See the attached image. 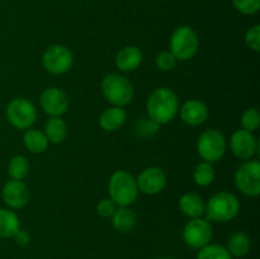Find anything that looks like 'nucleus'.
I'll return each mask as SVG.
<instances>
[{
    "label": "nucleus",
    "instance_id": "13",
    "mask_svg": "<svg viewBox=\"0 0 260 259\" xmlns=\"http://www.w3.org/2000/svg\"><path fill=\"white\" fill-rule=\"evenodd\" d=\"M230 149L236 157L241 160H249L255 155L258 142L253 132L246 130H238L230 139Z\"/></svg>",
    "mask_w": 260,
    "mask_h": 259
},
{
    "label": "nucleus",
    "instance_id": "25",
    "mask_svg": "<svg viewBox=\"0 0 260 259\" xmlns=\"http://www.w3.org/2000/svg\"><path fill=\"white\" fill-rule=\"evenodd\" d=\"M215 169H213L212 164L207 161L200 163L193 172V179H194L196 184L200 185V187L210 185L215 180Z\"/></svg>",
    "mask_w": 260,
    "mask_h": 259
},
{
    "label": "nucleus",
    "instance_id": "22",
    "mask_svg": "<svg viewBox=\"0 0 260 259\" xmlns=\"http://www.w3.org/2000/svg\"><path fill=\"white\" fill-rule=\"evenodd\" d=\"M20 229V221L17 213L8 208H0V238H13Z\"/></svg>",
    "mask_w": 260,
    "mask_h": 259
},
{
    "label": "nucleus",
    "instance_id": "3",
    "mask_svg": "<svg viewBox=\"0 0 260 259\" xmlns=\"http://www.w3.org/2000/svg\"><path fill=\"white\" fill-rule=\"evenodd\" d=\"M102 91L107 101L116 107L129 104L135 96V89L131 81L118 74H108L102 80Z\"/></svg>",
    "mask_w": 260,
    "mask_h": 259
},
{
    "label": "nucleus",
    "instance_id": "20",
    "mask_svg": "<svg viewBox=\"0 0 260 259\" xmlns=\"http://www.w3.org/2000/svg\"><path fill=\"white\" fill-rule=\"evenodd\" d=\"M23 142L28 151L32 154H42L48 147L47 137H46L45 132L40 131V130L28 128L23 135Z\"/></svg>",
    "mask_w": 260,
    "mask_h": 259
},
{
    "label": "nucleus",
    "instance_id": "28",
    "mask_svg": "<svg viewBox=\"0 0 260 259\" xmlns=\"http://www.w3.org/2000/svg\"><path fill=\"white\" fill-rule=\"evenodd\" d=\"M234 8L244 15H254L260 9V0H231Z\"/></svg>",
    "mask_w": 260,
    "mask_h": 259
},
{
    "label": "nucleus",
    "instance_id": "11",
    "mask_svg": "<svg viewBox=\"0 0 260 259\" xmlns=\"http://www.w3.org/2000/svg\"><path fill=\"white\" fill-rule=\"evenodd\" d=\"M40 104L50 117H61L69 109V96L62 89L50 86L41 93Z\"/></svg>",
    "mask_w": 260,
    "mask_h": 259
},
{
    "label": "nucleus",
    "instance_id": "5",
    "mask_svg": "<svg viewBox=\"0 0 260 259\" xmlns=\"http://www.w3.org/2000/svg\"><path fill=\"white\" fill-rule=\"evenodd\" d=\"M200 48V38L189 25H180L170 38V52L178 61H188L197 53Z\"/></svg>",
    "mask_w": 260,
    "mask_h": 259
},
{
    "label": "nucleus",
    "instance_id": "2",
    "mask_svg": "<svg viewBox=\"0 0 260 259\" xmlns=\"http://www.w3.org/2000/svg\"><path fill=\"white\" fill-rule=\"evenodd\" d=\"M109 198L118 207H129L139 196L136 179L126 170H117L108 183Z\"/></svg>",
    "mask_w": 260,
    "mask_h": 259
},
{
    "label": "nucleus",
    "instance_id": "1",
    "mask_svg": "<svg viewBox=\"0 0 260 259\" xmlns=\"http://www.w3.org/2000/svg\"><path fill=\"white\" fill-rule=\"evenodd\" d=\"M146 109L151 121L157 124H167L172 122L179 112V101L172 89L157 88L150 94Z\"/></svg>",
    "mask_w": 260,
    "mask_h": 259
},
{
    "label": "nucleus",
    "instance_id": "6",
    "mask_svg": "<svg viewBox=\"0 0 260 259\" xmlns=\"http://www.w3.org/2000/svg\"><path fill=\"white\" fill-rule=\"evenodd\" d=\"M226 139L218 130L210 128L201 134L197 141V150L203 161L216 163L222 159L226 151Z\"/></svg>",
    "mask_w": 260,
    "mask_h": 259
},
{
    "label": "nucleus",
    "instance_id": "9",
    "mask_svg": "<svg viewBox=\"0 0 260 259\" xmlns=\"http://www.w3.org/2000/svg\"><path fill=\"white\" fill-rule=\"evenodd\" d=\"M235 184L245 196L255 197L260 195V164L258 160H248L238 168Z\"/></svg>",
    "mask_w": 260,
    "mask_h": 259
},
{
    "label": "nucleus",
    "instance_id": "32",
    "mask_svg": "<svg viewBox=\"0 0 260 259\" xmlns=\"http://www.w3.org/2000/svg\"><path fill=\"white\" fill-rule=\"evenodd\" d=\"M13 239H14L15 243L19 244V245H27V244L29 243V240H30V236H29V234L27 233V231L20 230V229H19V230L15 233V235L13 236Z\"/></svg>",
    "mask_w": 260,
    "mask_h": 259
},
{
    "label": "nucleus",
    "instance_id": "4",
    "mask_svg": "<svg viewBox=\"0 0 260 259\" xmlns=\"http://www.w3.org/2000/svg\"><path fill=\"white\" fill-rule=\"evenodd\" d=\"M240 202L238 197L230 192H220L213 195L206 205L205 212L208 220L216 222H229L238 216Z\"/></svg>",
    "mask_w": 260,
    "mask_h": 259
},
{
    "label": "nucleus",
    "instance_id": "27",
    "mask_svg": "<svg viewBox=\"0 0 260 259\" xmlns=\"http://www.w3.org/2000/svg\"><path fill=\"white\" fill-rule=\"evenodd\" d=\"M260 124V114L256 108H249L241 116V126L243 130L249 132H253L258 130Z\"/></svg>",
    "mask_w": 260,
    "mask_h": 259
},
{
    "label": "nucleus",
    "instance_id": "8",
    "mask_svg": "<svg viewBox=\"0 0 260 259\" xmlns=\"http://www.w3.org/2000/svg\"><path fill=\"white\" fill-rule=\"evenodd\" d=\"M42 63L43 68L52 75H62L73 68L74 55L66 46L52 45L43 53Z\"/></svg>",
    "mask_w": 260,
    "mask_h": 259
},
{
    "label": "nucleus",
    "instance_id": "21",
    "mask_svg": "<svg viewBox=\"0 0 260 259\" xmlns=\"http://www.w3.org/2000/svg\"><path fill=\"white\" fill-rule=\"evenodd\" d=\"M45 135L48 142L61 144L68 136V124L61 117H51L45 126Z\"/></svg>",
    "mask_w": 260,
    "mask_h": 259
},
{
    "label": "nucleus",
    "instance_id": "10",
    "mask_svg": "<svg viewBox=\"0 0 260 259\" xmlns=\"http://www.w3.org/2000/svg\"><path fill=\"white\" fill-rule=\"evenodd\" d=\"M212 226L207 220L203 218H192L183 230V239L185 244L193 249H201L210 244L212 239Z\"/></svg>",
    "mask_w": 260,
    "mask_h": 259
},
{
    "label": "nucleus",
    "instance_id": "14",
    "mask_svg": "<svg viewBox=\"0 0 260 259\" xmlns=\"http://www.w3.org/2000/svg\"><path fill=\"white\" fill-rule=\"evenodd\" d=\"M3 201L10 208H23L29 201V189L22 180H8L2 190Z\"/></svg>",
    "mask_w": 260,
    "mask_h": 259
},
{
    "label": "nucleus",
    "instance_id": "12",
    "mask_svg": "<svg viewBox=\"0 0 260 259\" xmlns=\"http://www.w3.org/2000/svg\"><path fill=\"white\" fill-rule=\"evenodd\" d=\"M137 188L144 195L154 196L161 192L167 185V175L164 170L156 167H150L142 170L136 179Z\"/></svg>",
    "mask_w": 260,
    "mask_h": 259
},
{
    "label": "nucleus",
    "instance_id": "33",
    "mask_svg": "<svg viewBox=\"0 0 260 259\" xmlns=\"http://www.w3.org/2000/svg\"><path fill=\"white\" fill-rule=\"evenodd\" d=\"M160 259H170V258H160Z\"/></svg>",
    "mask_w": 260,
    "mask_h": 259
},
{
    "label": "nucleus",
    "instance_id": "26",
    "mask_svg": "<svg viewBox=\"0 0 260 259\" xmlns=\"http://www.w3.org/2000/svg\"><path fill=\"white\" fill-rule=\"evenodd\" d=\"M197 259H233L228 248L217 244H207L200 249Z\"/></svg>",
    "mask_w": 260,
    "mask_h": 259
},
{
    "label": "nucleus",
    "instance_id": "16",
    "mask_svg": "<svg viewBox=\"0 0 260 259\" xmlns=\"http://www.w3.org/2000/svg\"><path fill=\"white\" fill-rule=\"evenodd\" d=\"M142 62V52L136 46H124L116 56V66L123 73H132Z\"/></svg>",
    "mask_w": 260,
    "mask_h": 259
},
{
    "label": "nucleus",
    "instance_id": "24",
    "mask_svg": "<svg viewBox=\"0 0 260 259\" xmlns=\"http://www.w3.org/2000/svg\"><path fill=\"white\" fill-rule=\"evenodd\" d=\"M30 165L29 161L23 155H17L10 159L9 164H8V173H9L10 178L15 180H23L28 174H29Z\"/></svg>",
    "mask_w": 260,
    "mask_h": 259
},
{
    "label": "nucleus",
    "instance_id": "31",
    "mask_svg": "<svg viewBox=\"0 0 260 259\" xmlns=\"http://www.w3.org/2000/svg\"><path fill=\"white\" fill-rule=\"evenodd\" d=\"M117 210V205L111 200V198H103L98 202L96 205V213H98L101 217H112V215L114 213V211Z\"/></svg>",
    "mask_w": 260,
    "mask_h": 259
},
{
    "label": "nucleus",
    "instance_id": "19",
    "mask_svg": "<svg viewBox=\"0 0 260 259\" xmlns=\"http://www.w3.org/2000/svg\"><path fill=\"white\" fill-rule=\"evenodd\" d=\"M136 213L129 207H117L112 215V225L119 233H129L136 226Z\"/></svg>",
    "mask_w": 260,
    "mask_h": 259
},
{
    "label": "nucleus",
    "instance_id": "23",
    "mask_svg": "<svg viewBox=\"0 0 260 259\" xmlns=\"http://www.w3.org/2000/svg\"><path fill=\"white\" fill-rule=\"evenodd\" d=\"M228 250L231 256L243 258L250 250V239L245 233H235L230 236L228 241Z\"/></svg>",
    "mask_w": 260,
    "mask_h": 259
},
{
    "label": "nucleus",
    "instance_id": "18",
    "mask_svg": "<svg viewBox=\"0 0 260 259\" xmlns=\"http://www.w3.org/2000/svg\"><path fill=\"white\" fill-rule=\"evenodd\" d=\"M179 208L189 218H198L205 213L206 203L197 193H185L179 200Z\"/></svg>",
    "mask_w": 260,
    "mask_h": 259
},
{
    "label": "nucleus",
    "instance_id": "29",
    "mask_svg": "<svg viewBox=\"0 0 260 259\" xmlns=\"http://www.w3.org/2000/svg\"><path fill=\"white\" fill-rule=\"evenodd\" d=\"M177 57L170 51H162L155 58L157 69H160L161 71H172L177 66Z\"/></svg>",
    "mask_w": 260,
    "mask_h": 259
},
{
    "label": "nucleus",
    "instance_id": "7",
    "mask_svg": "<svg viewBox=\"0 0 260 259\" xmlns=\"http://www.w3.org/2000/svg\"><path fill=\"white\" fill-rule=\"evenodd\" d=\"M7 118L15 128L28 130L37 119V111L29 99L14 98L7 106Z\"/></svg>",
    "mask_w": 260,
    "mask_h": 259
},
{
    "label": "nucleus",
    "instance_id": "30",
    "mask_svg": "<svg viewBox=\"0 0 260 259\" xmlns=\"http://www.w3.org/2000/svg\"><path fill=\"white\" fill-rule=\"evenodd\" d=\"M245 43L254 52L260 51V25L255 24L246 30Z\"/></svg>",
    "mask_w": 260,
    "mask_h": 259
},
{
    "label": "nucleus",
    "instance_id": "17",
    "mask_svg": "<svg viewBox=\"0 0 260 259\" xmlns=\"http://www.w3.org/2000/svg\"><path fill=\"white\" fill-rule=\"evenodd\" d=\"M127 119V113L122 107L107 108L99 117V126L107 132H114L121 128Z\"/></svg>",
    "mask_w": 260,
    "mask_h": 259
},
{
    "label": "nucleus",
    "instance_id": "15",
    "mask_svg": "<svg viewBox=\"0 0 260 259\" xmlns=\"http://www.w3.org/2000/svg\"><path fill=\"white\" fill-rule=\"evenodd\" d=\"M180 118L189 126H200L208 118V108L198 99L187 101L180 108Z\"/></svg>",
    "mask_w": 260,
    "mask_h": 259
}]
</instances>
